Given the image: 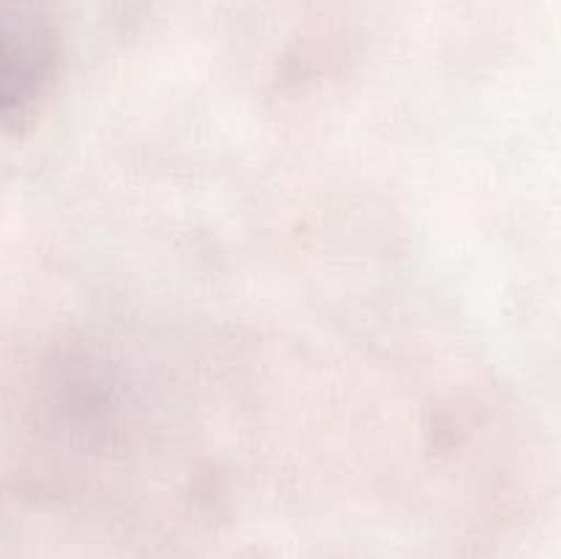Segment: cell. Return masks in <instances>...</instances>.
<instances>
[{"instance_id":"cell-1","label":"cell","mask_w":561,"mask_h":559,"mask_svg":"<svg viewBox=\"0 0 561 559\" xmlns=\"http://www.w3.org/2000/svg\"><path fill=\"white\" fill-rule=\"evenodd\" d=\"M64 60L55 0H0V126H22L53 93Z\"/></svg>"}]
</instances>
